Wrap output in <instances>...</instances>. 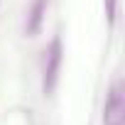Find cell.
<instances>
[{"label": "cell", "instance_id": "6da1fadb", "mask_svg": "<svg viewBox=\"0 0 125 125\" xmlns=\"http://www.w3.org/2000/svg\"><path fill=\"white\" fill-rule=\"evenodd\" d=\"M61 59H64V49H61V39L54 37L52 44L44 52V79H42V88L47 96L54 93L56 81H59V69H61Z\"/></svg>", "mask_w": 125, "mask_h": 125}, {"label": "cell", "instance_id": "3957f363", "mask_svg": "<svg viewBox=\"0 0 125 125\" xmlns=\"http://www.w3.org/2000/svg\"><path fill=\"white\" fill-rule=\"evenodd\" d=\"M44 15H47V0H32V5L27 10V20H25V34L27 37H37L42 32Z\"/></svg>", "mask_w": 125, "mask_h": 125}, {"label": "cell", "instance_id": "7a4b0ae2", "mask_svg": "<svg viewBox=\"0 0 125 125\" xmlns=\"http://www.w3.org/2000/svg\"><path fill=\"white\" fill-rule=\"evenodd\" d=\"M103 123L105 125H123L125 123V93H123L120 81H115L108 91V98L103 105Z\"/></svg>", "mask_w": 125, "mask_h": 125}, {"label": "cell", "instance_id": "277c9868", "mask_svg": "<svg viewBox=\"0 0 125 125\" xmlns=\"http://www.w3.org/2000/svg\"><path fill=\"white\" fill-rule=\"evenodd\" d=\"M105 5V17H108V25L113 27L115 25V12H118V0H103Z\"/></svg>", "mask_w": 125, "mask_h": 125}]
</instances>
